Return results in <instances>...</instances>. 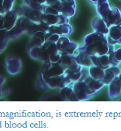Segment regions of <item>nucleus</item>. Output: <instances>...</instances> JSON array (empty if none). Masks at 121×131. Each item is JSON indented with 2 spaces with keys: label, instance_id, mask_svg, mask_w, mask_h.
Segmentation results:
<instances>
[{
  "label": "nucleus",
  "instance_id": "4",
  "mask_svg": "<svg viewBox=\"0 0 121 131\" xmlns=\"http://www.w3.org/2000/svg\"><path fill=\"white\" fill-rule=\"evenodd\" d=\"M121 39V25L112 26L109 28L107 39L110 45H117Z\"/></svg>",
  "mask_w": 121,
  "mask_h": 131
},
{
  "label": "nucleus",
  "instance_id": "1",
  "mask_svg": "<svg viewBox=\"0 0 121 131\" xmlns=\"http://www.w3.org/2000/svg\"><path fill=\"white\" fill-rule=\"evenodd\" d=\"M84 43L85 47L83 48V50L90 56L110 54L115 51L114 45L108 43L105 35L98 32H95L87 35Z\"/></svg>",
  "mask_w": 121,
  "mask_h": 131
},
{
  "label": "nucleus",
  "instance_id": "2",
  "mask_svg": "<svg viewBox=\"0 0 121 131\" xmlns=\"http://www.w3.org/2000/svg\"><path fill=\"white\" fill-rule=\"evenodd\" d=\"M108 28L114 25H121V12L118 7L111 8L102 18Z\"/></svg>",
  "mask_w": 121,
  "mask_h": 131
},
{
  "label": "nucleus",
  "instance_id": "5",
  "mask_svg": "<svg viewBox=\"0 0 121 131\" xmlns=\"http://www.w3.org/2000/svg\"><path fill=\"white\" fill-rule=\"evenodd\" d=\"M91 26L95 32L100 33L106 35L109 33V28L108 27L105 22L101 18H96L93 19Z\"/></svg>",
  "mask_w": 121,
  "mask_h": 131
},
{
  "label": "nucleus",
  "instance_id": "8",
  "mask_svg": "<svg viewBox=\"0 0 121 131\" xmlns=\"http://www.w3.org/2000/svg\"><path fill=\"white\" fill-rule=\"evenodd\" d=\"M112 66H118L121 63V48L109 54Z\"/></svg>",
  "mask_w": 121,
  "mask_h": 131
},
{
  "label": "nucleus",
  "instance_id": "6",
  "mask_svg": "<svg viewBox=\"0 0 121 131\" xmlns=\"http://www.w3.org/2000/svg\"><path fill=\"white\" fill-rule=\"evenodd\" d=\"M120 73L118 66H111L105 70V75L102 82L105 85H109L112 80Z\"/></svg>",
  "mask_w": 121,
  "mask_h": 131
},
{
  "label": "nucleus",
  "instance_id": "10",
  "mask_svg": "<svg viewBox=\"0 0 121 131\" xmlns=\"http://www.w3.org/2000/svg\"><path fill=\"white\" fill-rule=\"evenodd\" d=\"M118 79H119V81L121 83V72L118 75Z\"/></svg>",
  "mask_w": 121,
  "mask_h": 131
},
{
  "label": "nucleus",
  "instance_id": "11",
  "mask_svg": "<svg viewBox=\"0 0 121 131\" xmlns=\"http://www.w3.org/2000/svg\"><path fill=\"white\" fill-rule=\"evenodd\" d=\"M117 45H121V39H120L119 40V42H118V44Z\"/></svg>",
  "mask_w": 121,
  "mask_h": 131
},
{
  "label": "nucleus",
  "instance_id": "3",
  "mask_svg": "<svg viewBox=\"0 0 121 131\" xmlns=\"http://www.w3.org/2000/svg\"><path fill=\"white\" fill-rule=\"evenodd\" d=\"M108 96L111 99H115L121 95V83L116 76L109 84Z\"/></svg>",
  "mask_w": 121,
  "mask_h": 131
},
{
  "label": "nucleus",
  "instance_id": "9",
  "mask_svg": "<svg viewBox=\"0 0 121 131\" xmlns=\"http://www.w3.org/2000/svg\"><path fill=\"white\" fill-rule=\"evenodd\" d=\"M90 1H91V2H92V3H93L96 4V3H97V2L98 0H90Z\"/></svg>",
  "mask_w": 121,
  "mask_h": 131
},
{
  "label": "nucleus",
  "instance_id": "7",
  "mask_svg": "<svg viewBox=\"0 0 121 131\" xmlns=\"http://www.w3.org/2000/svg\"><path fill=\"white\" fill-rule=\"evenodd\" d=\"M90 77L96 80L102 81L105 75V70L98 66H91L89 71Z\"/></svg>",
  "mask_w": 121,
  "mask_h": 131
}]
</instances>
